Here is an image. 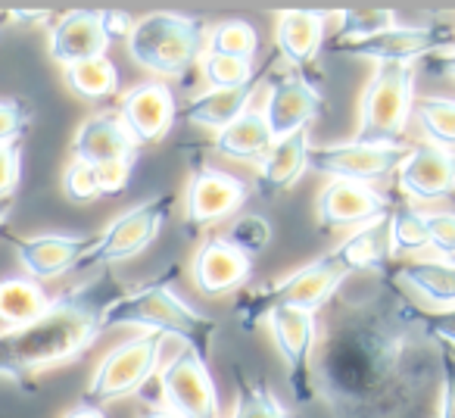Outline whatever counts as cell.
<instances>
[{"mask_svg": "<svg viewBox=\"0 0 455 418\" xmlns=\"http://www.w3.org/2000/svg\"><path fill=\"white\" fill-rule=\"evenodd\" d=\"M343 285L318 312L312 390L331 418H424L440 390V347L393 266Z\"/></svg>", "mask_w": 455, "mask_h": 418, "instance_id": "cell-1", "label": "cell"}, {"mask_svg": "<svg viewBox=\"0 0 455 418\" xmlns=\"http://www.w3.org/2000/svg\"><path fill=\"white\" fill-rule=\"evenodd\" d=\"M113 275H91L51 300L38 318L0 334V378L26 381L60 362L82 356L103 334V312L122 297Z\"/></svg>", "mask_w": 455, "mask_h": 418, "instance_id": "cell-2", "label": "cell"}, {"mask_svg": "<svg viewBox=\"0 0 455 418\" xmlns=\"http://www.w3.org/2000/svg\"><path fill=\"white\" fill-rule=\"evenodd\" d=\"M172 278L175 269L163 272L159 278L144 281L134 291L122 293L107 312H103V331L109 328H144L150 334H172L184 343L188 350H194L203 362H209V343H212L219 322L215 318L200 316L196 309H190L184 300H178L172 293Z\"/></svg>", "mask_w": 455, "mask_h": 418, "instance_id": "cell-3", "label": "cell"}, {"mask_svg": "<svg viewBox=\"0 0 455 418\" xmlns=\"http://www.w3.org/2000/svg\"><path fill=\"white\" fill-rule=\"evenodd\" d=\"M349 275H353V269H349L347 256H343L340 244H337L334 250H328L324 256L312 260L309 266L291 272L287 278H278V281H272V285H262V287H256L253 293H247V297L241 300V306H237L241 328L253 331L259 322H266L268 312L281 309V306L318 316V312L328 306V300L347 285Z\"/></svg>", "mask_w": 455, "mask_h": 418, "instance_id": "cell-4", "label": "cell"}, {"mask_svg": "<svg viewBox=\"0 0 455 418\" xmlns=\"http://www.w3.org/2000/svg\"><path fill=\"white\" fill-rule=\"evenodd\" d=\"M209 28L196 16L150 13L128 32V53L140 69L159 78H178L200 57Z\"/></svg>", "mask_w": 455, "mask_h": 418, "instance_id": "cell-5", "label": "cell"}, {"mask_svg": "<svg viewBox=\"0 0 455 418\" xmlns=\"http://www.w3.org/2000/svg\"><path fill=\"white\" fill-rule=\"evenodd\" d=\"M411 91H415L411 66L380 63L362 91L355 141L374 147H403L411 113Z\"/></svg>", "mask_w": 455, "mask_h": 418, "instance_id": "cell-6", "label": "cell"}, {"mask_svg": "<svg viewBox=\"0 0 455 418\" xmlns=\"http://www.w3.org/2000/svg\"><path fill=\"white\" fill-rule=\"evenodd\" d=\"M172 206H175V197L159 194V197H150V200L138 203V206L128 209V213H122L103 235H97L94 247L82 256L76 272L103 269V266L125 262V260H132V256L144 253V250L159 237L163 225L169 222Z\"/></svg>", "mask_w": 455, "mask_h": 418, "instance_id": "cell-7", "label": "cell"}, {"mask_svg": "<svg viewBox=\"0 0 455 418\" xmlns=\"http://www.w3.org/2000/svg\"><path fill=\"white\" fill-rule=\"evenodd\" d=\"M159 353H163V337L150 334V331L132 337V341H122L119 347L103 356L97 372L91 374V384L84 387L82 403L107 406L113 399L140 393L156 372Z\"/></svg>", "mask_w": 455, "mask_h": 418, "instance_id": "cell-8", "label": "cell"}, {"mask_svg": "<svg viewBox=\"0 0 455 418\" xmlns=\"http://www.w3.org/2000/svg\"><path fill=\"white\" fill-rule=\"evenodd\" d=\"M411 150L405 147H374V144H334V147H309L306 153V169L328 175L331 181H355L368 184L387 178L405 163Z\"/></svg>", "mask_w": 455, "mask_h": 418, "instance_id": "cell-9", "label": "cell"}, {"mask_svg": "<svg viewBox=\"0 0 455 418\" xmlns=\"http://www.w3.org/2000/svg\"><path fill=\"white\" fill-rule=\"evenodd\" d=\"M343 53L374 63H399L409 66L411 60L430 57V53H449L455 51V26L449 22H434V26H393L387 32L374 35L365 41L340 44Z\"/></svg>", "mask_w": 455, "mask_h": 418, "instance_id": "cell-10", "label": "cell"}, {"mask_svg": "<svg viewBox=\"0 0 455 418\" xmlns=\"http://www.w3.org/2000/svg\"><path fill=\"white\" fill-rule=\"evenodd\" d=\"M159 393L169 412L181 418H219V393L209 366L188 347L178 350L159 372Z\"/></svg>", "mask_w": 455, "mask_h": 418, "instance_id": "cell-11", "label": "cell"}, {"mask_svg": "<svg viewBox=\"0 0 455 418\" xmlns=\"http://www.w3.org/2000/svg\"><path fill=\"white\" fill-rule=\"evenodd\" d=\"M268 331H272L278 353L291 374V390L297 403H312L315 390H312V350H315L318 334V318L303 309H272L266 316Z\"/></svg>", "mask_w": 455, "mask_h": 418, "instance_id": "cell-12", "label": "cell"}, {"mask_svg": "<svg viewBox=\"0 0 455 418\" xmlns=\"http://www.w3.org/2000/svg\"><path fill=\"white\" fill-rule=\"evenodd\" d=\"M188 213H184V225H188V237H194L200 229L215 225L228 219L235 209L243 206L247 200V184L241 178L228 175L212 165H194V175L188 181Z\"/></svg>", "mask_w": 455, "mask_h": 418, "instance_id": "cell-13", "label": "cell"}, {"mask_svg": "<svg viewBox=\"0 0 455 418\" xmlns=\"http://www.w3.org/2000/svg\"><path fill=\"white\" fill-rule=\"evenodd\" d=\"M119 119L134 138V144H156L175 125L178 103L165 82H144L122 97Z\"/></svg>", "mask_w": 455, "mask_h": 418, "instance_id": "cell-14", "label": "cell"}, {"mask_svg": "<svg viewBox=\"0 0 455 418\" xmlns=\"http://www.w3.org/2000/svg\"><path fill=\"white\" fill-rule=\"evenodd\" d=\"M318 225L324 231L343 229V225H371L380 222L393 213V206L387 203V197H380L378 190H371L368 184L355 181H331L328 188L318 194L315 203Z\"/></svg>", "mask_w": 455, "mask_h": 418, "instance_id": "cell-15", "label": "cell"}, {"mask_svg": "<svg viewBox=\"0 0 455 418\" xmlns=\"http://www.w3.org/2000/svg\"><path fill=\"white\" fill-rule=\"evenodd\" d=\"M253 275V260L225 237H209L190 262V278L203 297H225L243 287Z\"/></svg>", "mask_w": 455, "mask_h": 418, "instance_id": "cell-16", "label": "cell"}, {"mask_svg": "<svg viewBox=\"0 0 455 418\" xmlns=\"http://www.w3.org/2000/svg\"><path fill=\"white\" fill-rule=\"evenodd\" d=\"M109 35L103 28V10H72L51 28V57L60 66H76L84 60L107 57Z\"/></svg>", "mask_w": 455, "mask_h": 418, "instance_id": "cell-17", "label": "cell"}, {"mask_svg": "<svg viewBox=\"0 0 455 418\" xmlns=\"http://www.w3.org/2000/svg\"><path fill=\"white\" fill-rule=\"evenodd\" d=\"M72 150L78 163L88 165H134V157H138V144L122 125L119 113H97L84 119L72 138Z\"/></svg>", "mask_w": 455, "mask_h": 418, "instance_id": "cell-18", "label": "cell"}, {"mask_svg": "<svg viewBox=\"0 0 455 418\" xmlns=\"http://www.w3.org/2000/svg\"><path fill=\"white\" fill-rule=\"evenodd\" d=\"M318 113H322V94L315 84H309L303 76H284L272 82L262 116H266L275 141H281L299 128H309V122Z\"/></svg>", "mask_w": 455, "mask_h": 418, "instance_id": "cell-19", "label": "cell"}, {"mask_svg": "<svg viewBox=\"0 0 455 418\" xmlns=\"http://www.w3.org/2000/svg\"><path fill=\"white\" fill-rule=\"evenodd\" d=\"M94 237H72V235H38L16 241V256H20L22 269L32 275L35 281L60 278L66 272H76L82 256L94 247Z\"/></svg>", "mask_w": 455, "mask_h": 418, "instance_id": "cell-20", "label": "cell"}, {"mask_svg": "<svg viewBox=\"0 0 455 418\" xmlns=\"http://www.w3.org/2000/svg\"><path fill=\"white\" fill-rule=\"evenodd\" d=\"M396 172L399 188L411 200H440L455 194V153L440 147H415Z\"/></svg>", "mask_w": 455, "mask_h": 418, "instance_id": "cell-21", "label": "cell"}, {"mask_svg": "<svg viewBox=\"0 0 455 418\" xmlns=\"http://www.w3.org/2000/svg\"><path fill=\"white\" fill-rule=\"evenodd\" d=\"M306 153H309V128L287 134V138L275 141L268 157L259 163V175H256V190L262 197H275L291 190L306 172Z\"/></svg>", "mask_w": 455, "mask_h": 418, "instance_id": "cell-22", "label": "cell"}, {"mask_svg": "<svg viewBox=\"0 0 455 418\" xmlns=\"http://www.w3.org/2000/svg\"><path fill=\"white\" fill-rule=\"evenodd\" d=\"M212 147L228 159L262 163L268 157V150L275 147V134L268 128L266 116L256 113V109H247V113H241L231 125L215 134Z\"/></svg>", "mask_w": 455, "mask_h": 418, "instance_id": "cell-23", "label": "cell"}, {"mask_svg": "<svg viewBox=\"0 0 455 418\" xmlns=\"http://www.w3.org/2000/svg\"><path fill=\"white\" fill-rule=\"evenodd\" d=\"M278 51L291 66H309L324 41V13L312 10H287L278 16Z\"/></svg>", "mask_w": 455, "mask_h": 418, "instance_id": "cell-24", "label": "cell"}, {"mask_svg": "<svg viewBox=\"0 0 455 418\" xmlns=\"http://www.w3.org/2000/svg\"><path fill=\"white\" fill-rule=\"evenodd\" d=\"M393 278L403 287H411L421 300L434 306L455 303V266L452 262H430L415 260L393 266Z\"/></svg>", "mask_w": 455, "mask_h": 418, "instance_id": "cell-25", "label": "cell"}, {"mask_svg": "<svg viewBox=\"0 0 455 418\" xmlns=\"http://www.w3.org/2000/svg\"><path fill=\"white\" fill-rule=\"evenodd\" d=\"M250 97H253V84H247V88H235V91L209 88L206 94L194 97V100H190L178 116H184V119L194 122V125H200V128H212V132L219 134L221 128L231 125L237 116L247 113Z\"/></svg>", "mask_w": 455, "mask_h": 418, "instance_id": "cell-26", "label": "cell"}, {"mask_svg": "<svg viewBox=\"0 0 455 418\" xmlns=\"http://www.w3.org/2000/svg\"><path fill=\"white\" fill-rule=\"evenodd\" d=\"M231 374H235V418H291L262 374L247 372L241 362L231 366Z\"/></svg>", "mask_w": 455, "mask_h": 418, "instance_id": "cell-27", "label": "cell"}, {"mask_svg": "<svg viewBox=\"0 0 455 418\" xmlns=\"http://www.w3.org/2000/svg\"><path fill=\"white\" fill-rule=\"evenodd\" d=\"M51 306V297L32 278H4L0 281V322L10 328L28 325Z\"/></svg>", "mask_w": 455, "mask_h": 418, "instance_id": "cell-28", "label": "cell"}, {"mask_svg": "<svg viewBox=\"0 0 455 418\" xmlns=\"http://www.w3.org/2000/svg\"><path fill=\"white\" fill-rule=\"evenodd\" d=\"M66 84L72 94L84 100H107L119 91V69L109 57L84 60V63L66 66Z\"/></svg>", "mask_w": 455, "mask_h": 418, "instance_id": "cell-29", "label": "cell"}, {"mask_svg": "<svg viewBox=\"0 0 455 418\" xmlns=\"http://www.w3.org/2000/svg\"><path fill=\"white\" fill-rule=\"evenodd\" d=\"M415 116L430 147L455 150V97H427L415 103Z\"/></svg>", "mask_w": 455, "mask_h": 418, "instance_id": "cell-30", "label": "cell"}, {"mask_svg": "<svg viewBox=\"0 0 455 418\" xmlns=\"http://www.w3.org/2000/svg\"><path fill=\"white\" fill-rule=\"evenodd\" d=\"M256 51H259V35L247 20H225L209 32V53L253 63Z\"/></svg>", "mask_w": 455, "mask_h": 418, "instance_id": "cell-31", "label": "cell"}, {"mask_svg": "<svg viewBox=\"0 0 455 418\" xmlns=\"http://www.w3.org/2000/svg\"><path fill=\"white\" fill-rule=\"evenodd\" d=\"M430 247L427 229H424V213L409 206H393L390 213V260L415 253V250Z\"/></svg>", "mask_w": 455, "mask_h": 418, "instance_id": "cell-32", "label": "cell"}, {"mask_svg": "<svg viewBox=\"0 0 455 418\" xmlns=\"http://www.w3.org/2000/svg\"><path fill=\"white\" fill-rule=\"evenodd\" d=\"M337 20H340V28H337V47L353 44V41L374 38V35L396 26V13H393V10H349V13H340Z\"/></svg>", "mask_w": 455, "mask_h": 418, "instance_id": "cell-33", "label": "cell"}, {"mask_svg": "<svg viewBox=\"0 0 455 418\" xmlns=\"http://www.w3.org/2000/svg\"><path fill=\"white\" fill-rule=\"evenodd\" d=\"M203 76L212 84L215 91H235V88H247L256 82L253 63L247 60H235V57H221V53H206L203 57Z\"/></svg>", "mask_w": 455, "mask_h": 418, "instance_id": "cell-34", "label": "cell"}, {"mask_svg": "<svg viewBox=\"0 0 455 418\" xmlns=\"http://www.w3.org/2000/svg\"><path fill=\"white\" fill-rule=\"evenodd\" d=\"M221 237L253 260L256 253H262L272 244V225H268L266 216H241L228 225V231Z\"/></svg>", "mask_w": 455, "mask_h": 418, "instance_id": "cell-35", "label": "cell"}, {"mask_svg": "<svg viewBox=\"0 0 455 418\" xmlns=\"http://www.w3.org/2000/svg\"><path fill=\"white\" fill-rule=\"evenodd\" d=\"M63 190L69 200L76 203H88L94 200V197H100V181H97V169L88 163H78V159H72L69 169H66L63 175Z\"/></svg>", "mask_w": 455, "mask_h": 418, "instance_id": "cell-36", "label": "cell"}, {"mask_svg": "<svg viewBox=\"0 0 455 418\" xmlns=\"http://www.w3.org/2000/svg\"><path fill=\"white\" fill-rule=\"evenodd\" d=\"M32 109L22 100H0V147H10L26 134Z\"/></svg>", "mask_w": 455, "mask_h": 418, "instance_id": "cell-37", "label": "cell"}, {"mask_svg": "<svg viewBox=\"0 0 455 418\" xmlns=\"http://www.w3.org/2000/svg\"><path fill=\"white\" fill-rule=\"evenodd\" d=\"M424 229H427V241L436 253L446 260L455 256V213H427L424 216Z\"/></svg>", "mask_w": 455, "mask_h": 418, "instance_id": "cell-38", "label": "cell"}, {"mask_svg": "<svg viewBox=\"0 0 455 418\" xmlns=\"http://www.w3.org/2000/svg\"><path fill=\"white\" fill-rule=\"evenodd\" d=\"M455 418V350L443 343L440 347V415Z\"/></svg>", "mask_w": 455, "mask_h": 418, "instance_id": "cell-39", "label": "cell"}, {"mask_svg": "<svg viewBox=\"0 0 455 418\" xmlns=\"http://www.w3.org/2000/svg\"><path fill=\"white\" fill-rule=\"evenodd\" d=\"M22 175V150L20 144L0 147V200H10Z\"/></svg>", "mask_w": 455, "mask_h": 418, "instance_id": "cell-40", "label": "cell"}, {"mask_svg": "<svg viewBox=\"0 0 455 418\" xmlns=\"http://www.w3.org/2000/svg\"><path fill=\"white\" fill-rule=\"evenodd\" d=\"M424 318H427L430 334H434L440 343H446V347L455 350V306L440 309V312H424Z\"/></svg>", "mask_w": 455, "mask_h": 418, "instance_id": "cell-41", "label": "cell"}, {"mask_svg": "<svg viewBox=\"0 0 455 418\" xmlns=\"http://www.w3.org/2000/svg\"><path fill=\"white\" fill-rule=\"evenodd\" d=\"M94 169H97V181H100V194H119L128 184V175H132V165L128 163L94 165Z\"/></svg>", "mask_w": 455, "mask_h": 418, "instance_id": "cell-42", "label": "cell"}, {"mask_svg": "<svg viewBox=\"0 0 455 418\" xmlns=\"http://www.w3.org/2000/svg\"><path fill=\"white\" fill-rule=\"evenodd\" d=\"M132 26L134 22L128 20L125 13H116V10H103V28H107V35H109V41H116V38H128V32H132Z\"/></svg>", "mask_w": 455, "mask_h": 418, "instance_id": "cell-43", "label": "cell"}, {"mask_svg": "<svg viewBox=\"0 0 455 418\" xmlns=\"http://www.w3.org/2000/svg\"><path fill=\"white\" fill-rule=\"evenodd\" d=\"M430 72H436V76H446V78H455V51L449 53H440L436 60H430L427 63Z\"/></svg>", "mask_w": 455, "mask_h": 418, "instance_id": "cell-44", "label": "cell"}, {"mask_svg": "<svg viewBox=\"0 0 455 418\" xmlns=\"http://www.w3.org/2000/svg\"><path fill=\"white\" fill-rule=\"evenodd\" d=\"M66 418H107V415H103L100 406H88V403H82V406H76V409H72Z\"/></svg>", "mask_w": 455, "mask_h": 418, "instance_id": "cell-45", "label": "cell"}, {"mask_svg": "<svg viewBox=\"0 0 455 418\" xmlns=\"http://www.w3.org/2000/svg\"><path fill=\"white\" fill-rule=\"evenodd\" d=\"M7 20H16V22H44V20H51V13H7Z\"/></svg>", "mask_w": 455, "mask_h": 418, "instance_id": "cell-46", "label": "cell"}, {"mask_svg": "<svg viewBox=\"0 0 455 418\" xmlns=\"http://www.w3.org/2000/svg\"><path fill=\"white\" fill-rule=\"evenodd\" d=\"M10 213H13V197H10V200H0V229H4Z\"/></svg>", "mask_w": 455, "mask_h": 418, "instance_id": "cell-47", "label": "cell"}, {"mask_svg": "<svg viewBox=\"0 0 455 418\" xmlns=\"http://www.w3.org/2000/svg\"><path fill=\"white\" fill-rule=\"evenodd\" d=\"M140 418H181V415H175V412H169V409H150V412H144Z\"/></svg>", "mask_w": 455, "mask_h": 418, "instance_id": "cell-48", "label": "cell"}, {"mask_svg": "<svg viewBox=\"0 0 455 418\" xmlns=\"http://www.w3.org/2000/svg\"><path fill=\"white\" fill-rule=\"evenodd\" d=\"M4 22H7V13H0V28H4Z\"/></svg>", "mask_w": 455, "mask_h": 418, "instance_id": "cell-49", "label": "cell"}, {"mask_svg": "<svg viewBox=\"0 0 455 418\" xmlns=\"http://www.w3.org/2000/svg\"><path fill=\"white\" fill-rule=\"evenodd\" d=\"M449 262H452V266H455V256H452V260H449Z\"/></svg>", "mask_w": 455, "mask_h": 418, "instance_id": "cell-50", "label": "cell"}]
</instances>
